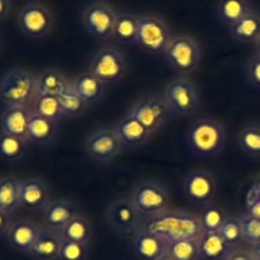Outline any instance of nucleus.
Instances as JSON below:
<instances>
[{
	"label": "nucleus",
	"mask_w": 260,
	"mask_h": 260,
	"mask_svg": "<svg viewBox=\"0 0 260 260\" xmlns=\"http://www.w3.org/2000/svg\"><path fill=\"white\" fill-rule=\"evenodd\" d=\"M141 226L161 239L167 245L184 239L201 240L205 234L200 217L184 211L167 210L159 215L142 218Z\"/></svg>",
	"instance_id": "1"
},
{
	"label": "nucleus",
	"mask_w": 260,
	"mask_h": 260,
	"mask_svg": "<svg viewBox=\"0 0 260 260\" xmlns=\"http://www.w3.org/2000/svg\"><path fill=\"white\" fill-rule=\"evenodd\" d=\"M226 131L218 119L206 117L196 121L185 134V146L198 157H216L226 147Z\"/></svg>",
	"instance_id": "2"
},
{
	"label": "nucleus",
	"mask_w": 260,
	"mask_h": 260,
	"mask_svg": "<svg viewBox=\"0 0 260 260\" xmlns=\"http://www.w3.org/2000/svg\"><path fill=\"white\" fill-rule=\"evenodd\" d=\"M37 96V74L27 69H13L0 80V102L8 107L32 109Z\"/></svg>",
	"instance_id": "3"
},
{
	"label": "nucleus",
	"mask_w": 260,
	"mask_h": 260,
	"mask_svg": "<svg viewBox=\"0 0 260 260\" xmlns=\"http://www.w3.org/2000/svg\"><path fill=\"white\" fill-rule=\"evenodd\" d=\"M173 38L174 36L172 28L161 17L150 14L140 15L136 45L145 52L164 55Z\"/></svg>",
	"instance_id": "4"
},
{
	"label": "nucleus",
	"mask_w": 260,
	"mask_h": 260,
	"mask_svg": "<svg viewBox=\"0 0 260 260\" xmlns=\"http://www.w3.org/2000/svg\"><path fill=\"white\" fill-rule=\"evenodd\" d=\"M55 15L48 5L37 0H29L19 9L17 14V25L27 37L38 40L52 30Z\"/></svg>",
	"instance_id": "5"
},
{
	"label": "nucleus",
	"mask_w": 260,
	"mask_h": 260,
	"mask_svg": "<svg viewBox=\"0 0 260 260\" xmlns=\"http://www.w3.org/2000/svg\"><path fill=\"white\" fill-rule=\"evenodd\" d=\"M164 56L170 68L180 74H189L202 61V47L190 36H177L168 46Z\"/></svg>",
	"instance_id": "6"
},
{
	"label": "nucleus",
	"mask_w": 260,
	"mask_h": 260,
	"mask_svg": "<svg viewBox=\"0 0 260 260\" xmlns=\"http://www.w3.org/2000/svg\"><path fill=\"white\" fill-rule=\"evenodd\" d=\"M118 12L104 0H93L83 12V24L86 32L98 40L113 37Z\"/></svg>",
	"instance_id": "7"
},
{
	"label": "nucleus",
	"mask_w": 260,
	"mask_h": 260,
	"mask_svg": "<svg viewBox=\"0 0 260 260\" xmlns=\"http://www.w3.org/2000/svg\"><path fill=\"white\" fill-rule=\"evenodd\" d=\"M114 127H102L91 131L84 142V150L91 160L96 162L113 161L123 150Z\"/></svg>",
	"instance_id": "8"
},
{
	"label": "nucleus",
	"mask_w": 260,
	"mask_h": 260,
	"mask_svg": "<svg viewBox=\"0 0 260 260\" xmlns=\"http://www.w3.org/2000/svg\"><path fill=\"white\" fill-rule=\"evenodd\" d=\"M162 96L173 114L178 116H190L200 106V91L197 86L182 76L168 84Z\"/></svg>",
	"instance_id": "9"
},
{
	"label": "nucleus",
	"mask_w": 260,
	"mask_h": 260,
	"mask_svg": "<svg viewBox=\"0 0 260 260\" xmlns=\"http://www.w3.org/2000/svg\"><path fill=\"white\" fill-rule=\"evenodd\" d=\"M128 113L139 119L151 132V135L162 128L173 117L172 109L167 104L164 96L156 94L140 99L129 109Z\"/></svg>",
	"instance_id": "10"
},
{
	"label": "nucleus",
	"mask_w": 260,
	"mask_h": 260,
	"mask_svg": "<svg viewBox=\"0 0 260 260\" xmlns=\"http://www.w3.org/2000/svg\"><path fill=\"white\" fill-rule=\"evenodd\" d=\"M88 71L104 85L116 84L124 76L126 61L118 50L113 47H103L91 58Z\"/></svg>",
	"instance_id": "11"
},
{
	"label": "nucleus",
	"mask_w": 260,
	"mask_h": 260,
	"mask_svg": "<svg viewBox=\"0 0 260 260\" xmlns=\"http://www.w3.org/2000/svg\"><path fill=\"white\" fill-rule=\"evenodd\" d=\"M106 221L118 235H134L141 226L142 216L135 207L131 198H117L109 203L106 211Z\"/></svg>",
	"instance_id": "12"
},
{
	"label": "nucleus",
	"mask_w": 260,
	"mask_h": 260,
	"mask_svg": "<svg viewBox=\"0 0 260 260\" xmlns=\"http://www.w3.org/2000/svg\"><path fill=\"white\" fill-rule=\"evenodd\" d=\"M131 200L142 218L159 215L169 207L168 190L156 182H144L137 185Z\"/></svg>",
	"instance_id": "13"
},
{
	"label": "nucleus",
	"mask_w": 260,
	"mask_h": 260,
	"mask_svg": "<svg viewBox=\"0 0 260 260\" xmlns=\"http://www.w3.org/2000/svg\"><path fill=\"white\" fill-rule=\"evenodd\" d=\"M182 188L188 201L203 207L213 203L217 193L215 177L206 169L188 170L183 179Z\"/></svg>",
	"instance_id": "14"
},
{
	"label": "nucleus",
	"mask_w": 260,
	"mask_h": 260,
	"mask_svg": "<svg viewBox=\"0 0 260 260\" xmlns=\"http://www.w3.org/2000/svg\"><path fill=\"white\" fill-rule=\"evenodd\" d=\"M41 229V226L28 218H17L10 223L7 231V239L15 250L29 254L40 235Z\"/></svg>",
	"instance_id": "15"
},
{
	"label": "nucleus",
	"mask_w": 260,
	"mask_h": 260,
	"mask_svg": "<svg viewBox=\"0 0 260 260\" xmlns=\"http://www.w3.org/2000/svg\"><path fill=\"white\" fill-rule=\"evenodd\" d=\"M50 203L47 185L38 178L20 180V207L27 211H43Z\"/></svg>",
	"instance_id": "16"
},
{
	"label": "nucleus",
	"mask_w": 260,
	"mask_h": 260,
	"mask_svg": "<svg viewBox=\"0 0 260 260\" xmlns=\"http://www.w3.org/2000/svg\"><path fill=\"white\" fill-rule=\"evenodd\" d=\"M132 249L140 260H157L167 251L168 245L156 235L140 226L134 234Z\"/></svg>",
	"instance_id": "17"
},
{
	"label": "nucleus",
	"mask_w": 260,
	"mask_h": 260,
	"mask_svg": "<svg viewBox=\"0 0 260 260\" xmlns=\"http://www.w3.org/2000/svg\"><path fill=\"white\" fill-rule=\"evenodd\" d=\"M32 109L24 107H8L0 118V131L3 134L28 140V127Z\"/></svg>",
	"instance_id": "18"
},
{
	"label": "nucleus",
	"mask_w": 260,
	"mask_h": 260,
	"mask_svg": "<svg viewBox=\"0 0 260 260\" xmlns=\"http://www.w3.org/2000/svg\"><path fill=\"white\" fill-rule=\"evenodd\" d=\"M42 212L46 228L56 231H60L66 223L80 215L78 207L68 200L50 201Z\"/></svg>",
	"instance_id": "19"
},
{
	"label": "nucleus",
	"mask_w": 260,
	"mask_h": 260,
	"mask_svg": "<svg viewBox=\"0 0 260 260\" xmlns=\"http://www.w3.org/2000/svg\"><path fill=\"white\" fill-rule=\"evenodd\" d=\"M119 140L124 147H139L144 145L151 136V132L132 114L127 113L114 126Z\"/></svg>",
	"instance_id": "20"
},
{
	"label": "nucleus",
	"mask_w": 260,
	"mask_h": 260,
	"mask_svg": "<svg viewBox=\"0 0 260 260\" xmlns=\"http://www.w3.org/2000/svg\"><path fill=\"white\" fill-rule=\"evenodd\" d=\"M61 244L62 238L58 231L42 228L29 254L37 260H56L60 256Z\"/></svg>",
	"instance_id": "21"
},
{
	"label": "nucleus",
	"mask_w": 260,
	"mask_h": 260,
	"mask_svg": "<svg viewBox=\"0 0 260 260\" xmlns=\"http://www.w3.org/2000/svg\"><path fill=\"white\" fill-rule=\"evenodd\" d=\"M58 136V123L33 113L28 127V141L30 144L48 146L53 144Z\"/></svg>",
	"instance_id": "22"
},
{
	"label": "nucleus",
	"mask_w": 260,
	"mask_h": 260,
	"mask_svg": "<svg viewBox=\"0 0 260 260\" xmlns=\"http://www.w3.org/2000/svg\"><path fill=\"white\" fill-rule=\"evenodd\" d=\"M71 85L88 107L98 103L104 95V84L88 70L76 76Z\"/></svg>",
	"instance_id": "23"
},
{
	"label": "nucleus",
	"mask_w": 260,
	"mask_h": 260,
	"mask_svg": "<svg viewBox=\"0 0 260 260\" xmlns=\"http://www.w3.org/2000/svg\"><path fill=\"white\" fill-rule=\"evenodd\" d=\"M73 81L69 80L62 73L56 69H46L37 74V94L58 96L68 90Z\"/></svg>",
	"instance_id": "24"
},
{
	"label": "nucleus",
	"mask_w": 260,
	"mask_h": 260,
	"mask_svg": "<svg viewBox=\"0 0 260 260\" xmlns=\"http://www.w3.org/2000/svg\"><path fill=\"white\" fill-rule=\"evenodd\" d=\"M139 20L140 15L135 14V13H118L113 30V37L116 38L117 42L124 46L136 45L137 33H139Z\"/></svg>",
	"instance_id": "25"
},
{
	"label": "nucleus",
	"mask_w": 260,
	"mask_h": 260,
	"mask_svg": "<svg viewBox=\"0 0 260 260\" xmlns=\"http://www.w3.org/2000/svg\"><path fill=\"white\" fill-rule=\"evenodd\" d=\"M230 33L241 43H255L260 37V14L251 10L243 19L230 27Z\"/></svg>",
	"instance_id": "26"
},
{
	"label": "nucleus",
	"mask_w": 260,
	"mask_h": 260,
	"mask_svg": "<svg viewBox=\"0 0 260 260\" xmlns=\"http://www.w3.org/2000/svg\"><path fill=\"white\" fill-rule=\"evenodd\" d=\"M201 256L207 260H223L231 250V246L223 239L220 231H208L200 240Z\"/></svg>",
	"instance_id": "27"
},
{
	"label": "nucleus",
	"mask_w": 260,
	"mask_h": 260,
	"mask_svg": "<svg viewBox=\"0 0 260 260\" xmlns=\"http://www.w3.org/2000/svg\"><path fill=\"white\" fill-rule=\"evenodd\" d=\"M20 207V179L13 175L0 178V210L12 215Z\"/></svg>",
	"instance_id": "28"
},
{
	"label": "nucleus",
	"mask_w": 260,
	"mask_h": 260,
	"mask_svg": "<svg viewBox=\"0 0 260 260\" xmlns=\"http://www.w3.org/2000/svg\"><path fill=\"white\" fill-rule=\"evenodd\" d=\"M253 10L248 0H220L217 4V15L221 22L229 28L243 19Z\"/></svg>",
	"instance_id": "29"
},
{
	"label": "nucleus",
	"mask_w": 260,
	"mask_h": 260,
	"mask_svg": "<svg viewBox=\"0 0 260 260\" xmlns=\"http://www.w3.org/2000/svg\"><path fill=\"white\" fill-rule=\"evenodd\" d=\"M58 233H60L62 240L89 244L93 238V226L85 216L79 215L73 218L70 222L66 223Z\"/></svg>",
	"instance_id": "30"
},
{
	"label": "nucleus",
	"mask_w": 260,
	"mask_h": 260,
	"mask_svg": "<svg viewBox=\"0 0 260 260\" xmlns=\"http://www.w3.org/2000/svg\"><path fill=\"white\" fill-rule=\"evenodd\" d=\"M29 144L27 139L0 132V157L7 161L20 160L27 154Z\"/></svg>",
	"instance_id": "31"
},
{
	"label": "nucleus",
	"mask_w": 260,
	"mask_h": 260,
	"mask_svg": "<svg viewBox=\"0 0 260 260\" xmlns=\"http://www.w3.org/2000/svg\"><path fill=\"white\" fill-rule=\"evenodd\" d=\"M32 112L56 123H60L61 118L65 116L57 96L47 95V94H37L32 106Z\"/></svg>",
	"instance_id": "32"
},
{
	"label": "nucleus",
	"mask_w": 260,
	"mask_h": 260,
	"mask_svg": "<svg viewBox=\"0 0 260 260\" xmlns=\"http://www.w3.org/2000/svg\"><path fill=\"white\" fill-rule=\"evenodd\" d=\"M229 213L230 212H228L223 206L218 205L216 202L206 206L202 210V212L200 213V216H198L203 231L205 233H208V231H220L221 226L223 225Z\"/></svg>",
	"instance_id": "33"
},
{
	"label": "nucleus",
	"mask_w": 260,
	"mask_h": 260,
	"mask_svg": "<svg viewBox=\"0 0 260 260\" xmlns=\"http://www.w3.org/2000/svg\"><path fill=\"white\" fill-rule=\"evenodd\" d=\"M238 145L249 157H260V126H248L240 131Z\"/></svg>",
	"instance_id": "34"
},
{
	"label": "nucleus",
	"mask_w": 260,
	"mask_h": 260,
	"mask_svg": "<svg viewBox=\"0 0 260 260\" xmlns=\"http://www.w3.org/2000/svg\"><path fill=\"white\" fill-rule=\"evenodd\" d=\"M168 253L175 260H198L201 256L200 240L184 239L168 244Z\"/></svg>",
	"instance_id": "35"
},
{
	"label": "nucleus",
	"mask_w": 260,
	"mask_h": 260,
	"mask_svg": "<svg viewBox=\"0 0 260 260\" xmlns=\"http://www.w3.org/2000/svg\"><path fill=\"white\" fill-rule=\"evenodd\" d=\"M220 234L223 236L231 248H239L244 243L243 226H241L240 216L229 213L225 222L221 226Z\"/></svg>",
	"instance_id": "36"
},
{
	"label": "nucleus",
	"mask_w": 260,
	"mask_h": 260,
	"mask_svg": "<svg viewBox=\"0 0 260 260\" xmlns=\"http://www.w3.org/2000/svg\"><path fill=\"white\" fill-rule=\"evenodd\" d=\"M57 98L65 116H69V117L81 116V114L85 112V109L88 108L85 102H84L83 99L76 94V91L74 90L73 85H71L68 90L63 91L62 94H60Z\"/></svg>",
	"instance_id": "37"
},
{
	"label": "nucleus",
	"mask_w": 260,
	"mask_h": 260,
	"mask_svg": "<svg viewBox=\"0 0 260 260\" xmlns=\"http://www.w3.org/2000/svg\"><path fill=\"white\" fill-rule=\"evenodd\" d=\"M89 244L62 240L60 249V260H88Z\"/></svg>",
	"instance_id": "38"
},
{
	"label": "nucleus",
	"mask_w": 260,
	"mask_h": 260,
	"mask_svg": "<svg viewBox=\"0 0 260 260\" xmlns=\"http://www.w3.org/2000/svg\"><path fill=\"white\" fill-rule=\"evenodd\" d=\"M241 226H243L244 243L249 246L254 245L256 241L260 240V220L255 216L250 215L248 212H244L240 215Z\"/></svg>",
	"instance_id": "39"
},
{
	"label": "nucleus",
	"mask_w": 260,
	"mask_h": 260,
	"mask_svg": "<svg viewBox=\"0 0 260 260\" xmlns=\"http://www.w3.org/2000/svg\"><path fill=\"white\" fill-rule=\"evenodd\" d=\"M245 75L255 88L260 89V55L255 53L249 58L245 68Z\"/></svg>",
	"instance_id": "40"
},
{
	"label": "nucleus",
	"mask_w": 260,
	"mask_h": 260,
	"mask_svg": "<svg viewBox=\"0 0 260 260\" xmlns=\"http://www.w3.org/2000/svg\"><path fill=\"white\" fill-rule=\"evenodd\" d=\"M223 260H256L255 255L249 249L233 248Z\"/></svg>",
	"instance_id": "41"
},
{
	"label": "nucleus",
	"mask_w": 260,
	"mask_h": 260,
	"mask_svg": "<svg viewBox=\"0 0 260 260\" xmlns=\"http://www.w3.org/2000/svg\"><path fill=\"white\" fill-rule=\"evenodd\" d=\"M253 200H260V177L255 178L251 182L250 188L246 194V201H253Z\"/></svg>",
	"instance_id": "42"
},
{
	"label": "nucleus",
	"mask_w": 260,
	"mask_h": 260,
	"mask_svg": "<svg viewBox=\"0 0 260 260\" xmlns=\"http://www.w3.org/2000/svg\"><path fill=\"white\" fill-rule=\"evenodd\" d=\"M12 215L0 210V236L7 235V231L12 223Z\"/></svg>",
	"instance_id": "43"
},
{
	"label": "nucleus",
	"mask_w": 260,
	"mask_h": 260,
	"mask_svg": "<svg viewBox=\"0 0 260 260\" xmlns=\"http://www.w3.org/2000/svg\"><path fill=\"white\" fill-rule=\"evenodd\" d=\"M246 212L260 220V200L246 201Z\"/></svg>",
	"instance_id": "44"
},
{
	"label": "nucleus",
	"mask_w": 260,
	"mask_h": 260,
	"mask_svg": "<svg viewBox=\"0 0 260 260\" xmlns=\"http://www.w3.org/2000/svg\"><path fill=\"white\" fill-rule=\"evenodd\" d=\"M12 10V2L10 0H0V20L8 17Z\"/></svg>",
	"instance_id": "45"
},
{
	"label": "nucleus",
	"mask_w": 260,
	"mask_h": 260,
	"mask_svg": "<svg viewBox=\"0 0 260 260\" xmlns=\"http://www.w3.org/2000/svg\"><path fill=\"white\" fill-rule=\"evenodd\" d=\"M249 250H250L251 253H253L254 255H255L256 259H259L260 258V240L256 241V243L254 244V245H251Z\"/></svg>",
	"instance_id": "46"
},
{
	"label": "nucleus",
	"mask_w": 260,
	"mask_h": 260,
	"mask_svg": "<svg viewBox=\"0 0 260 260\" xmlns=\"http://www.w3.org/2000/svg\"><path fill=\"white\" fill-rule=\"evenodd\" d=\"M157 260H175L174 258H173V256L172 255H170V254L169 253H168V250L167 251H165V253L164 254H162V255L161 256H160V258L159 259H157Z\"/></svg>",
	"instance_id": "47"
},
{
	"label": "nucleus",
	"mask_w": 260,
	"mask_h": 260,
	"mask_svg": "<svg viewBox=\"0 0 260 260\" xmlns=\"http://www.w3.org/2000/svg\"><path fill=\"white\" fill-rule=\"evenodd\" d=\"M254 46H255V53L256 55H260V37L258 38V41L254 43Z\"/></svg>",
	"instance_id": "48"
},
{
	"label": "nucleus",
	"mask_w": 260,
	"mask_h": 260,
	"mask_svg": "<svg viewBox=\"0 0 260 260\" xmlns=\"http://www.w3.org/2000/svg\"><path fill=\"white\" fill-rule=\"evenodd\" d=\"M256 260H260V258H259V259H256Z\"/></svg>",
	"instance_id": "49"
}]
</instances>
